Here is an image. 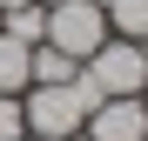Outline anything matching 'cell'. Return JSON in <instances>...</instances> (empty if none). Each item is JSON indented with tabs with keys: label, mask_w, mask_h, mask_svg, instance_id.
<instances>
[{
	"label": "cell",
	"mask_w": 148,
	"mask_h": 141,
	"mask_svg": "<svg viewBox=\"0 0 148 141\" xmlns=\"http://www.w3.org/2000/svg\"><path fill=\"white\" fill-rule=\"evenodd\" d=\"M0 34H14L20 47H40V40H47V7H40V0L7 7V14H0Z\"/></svg>",
	"instance_id": "6"
},
{
	"label": "cell",
	"mask_w": 148,
	"mask_h": 141,
	"mask_svg": "<svg viewBox=\"0 0 148 141\" xmlns=\"http://www.w3.org/2000/svg\"><path fill=\"white\" fill-rule=\"evenodd\" d=\"M27 87H34V47L0 34V94H27Z\"/></svg>",
	"instance_id": "5"
},
{
	"label": "cell",
	"mask_w": 148,
	"mask_h": 141,
	"mask_svg": "<svg viewBox=\"0 0 148 141\" xmlns=\"http://www.w3.org/2000/svg\"><path fill=\"white\" fill-rule=\"evenodd\" d=\"M74 87H81L94 108H101V101H128V94H148V61H141V47H135V40L108 34V40L81 61Z\"/></svg>",
	"instance_id": "1"
},
{
	"label": "cell",
	"mask_w": 148,
	"mask_h": 141,
	"mask_svg": "<svg viewBox=\"0 0 148 141\" xmlns=\"http://www.w3.org/2000/svg\"><path fill=\"white\" fill-rule=\"evenodd\" d=\"M74 74H81V61H67L61 54V47H34V87H54V81H74Z\"/></svg>",
	"instance_id": "8"
},
{
	"label": "cell",
	"mask_w": 148,
	"mask_h": 141,
	"mask_svg": "<svg viewBox=\"0 0 148 141\" xmlns=\"http://www.w3.org/2000/svg\"><path fill=\"white\" fill-rule=\"evenodd\" d=\"M27 134V108H20V94H0V141H20Z\"/></svg>",
	"instance_id": "9"
},
{
	"label": "cell",
	"mask_w": 148,
	"mask_h": 141,
	"mask_svg": "<svg viewBox=\"0 0 148 141\" xmlns=\"http://www.w3.org/2000/svg\"><path fill=\"white\" fill-rule=\"evenodd\" d=\"M81 141H148V94H128V101H101V108H88Z\"/></svg>",
	"instance_id": "4"
},
{
	"label": "cell",
	"mask_w": 148,
	"mask_h": 141,
	"mask_svg": "<svg viewBox=\"0 0 148 141\" xmlns=\"http://www.w3.org/2000/svg\"><path fill=\"white\" fill-rule=\"evenodd\" d=\"M20 141H47V134H20Z\"/></svg>",
	"instance_id": "12"
},
{
	"label": "cell",
	"mask_w": 148,
	"mask_h": 141,
	"mask_svg": "<svg viewBox=\"0 0 148 141\" xmlns=\"http://www.w3.org/2000/svg\"><path fill=\"white\" fill-rule=\"evenodd\" d=\"M101 40H108V14L94 7V0H61V7H47V47H61L67 61H88Z\"/></svg>",
	"instance_id": "3"
},
{
	"label": "cell",
	"mask_w": 148,
	"mask_h": 141,
	"mask_svg": "<svg viewBox=\"0 0 148 141\" xmlns=\"http://www.w3.org/2000/svg\"><path fill=\"white\" fill-rule=\"evenodd\" d=\"M20 108H27V134H47V141H74L88 128V94L74 81H54V87H27L20 94Z\"/></svg>",
	"instance_id": "2"
},
{
	"label": "cell",
	"mask_w": 148,
	"mask_h": 141,
	"mask_svg": "<svg viewBox=\"0 0 148 141\" xmlns=\"http://www.w3.org/2000/svg\"><path fill=\"white\" fill-rule=\"evenodd\" d=\"M40 7H61V0H40Z\"/></svg>",
	"instance_id": "13"
},
{
	"label": "cell",
	"mask_w": 148,
	"mask_h": 141,
	"mask_svg": "<svg viewBox=\"0 0 148 141\" xmlns=\"http://www.w3.org/2000/svg\"><path fill=\"white\" fill-rule=\"evenodd\" d=\"M7 7H27V0H0V14H7Z\"/></svg>",
	"instance_id": "10"
},
{
	"label": "cell",
	"mask_w": 148,
	"mask_h": 141,
	"mask_svg": "<svg viewBox=\"0 0 148 141\" xmlns=\"http://www.w3.org/2000/svg\"><path fill=\"white\" fill-rule=\"evenodd\" d=\"M108 34L148 40V0H108Z\"/></svg>",
	"instance_id": "7"
},
{
	"label": "cell",
	"mask_w": 148,
	"mask_h": 141,
	"mask_svg": "<svg viewBox=\"0 0 148 141\" xmlns=\"http://www.w3.org/2000/svg\"><path fill=\"white\" fill-rule=\"evenodd\" d=\"M135 47H141V61H148V40H135Z\"/></svg>",
	"instance_id": "11"
}]
</instances>
